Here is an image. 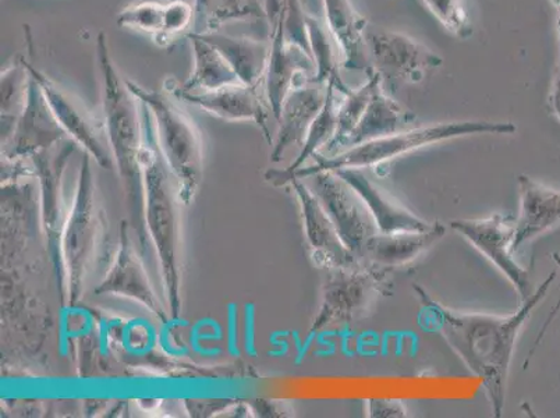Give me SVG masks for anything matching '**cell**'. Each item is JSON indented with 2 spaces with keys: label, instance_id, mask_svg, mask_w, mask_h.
Instances as JSON below:
<instances>
[{
  "label": "cell",
  "instance_id": "6da1fadb",
  "mask_svg": "<svg viewBox=\"0 0 560 418\" xmlns=\"http://www.w3.org/2000/svg\"><path fill=\"white\" fill-rule=\"evenodd\" d=\"M557 274L544 280L521 309L506 317L491 314L463 313L445 307L432 299L424 288L415 285L422 309L451 348L465 361L467 369L480 379L493 416L502 417L506 405L509 371L518 335L532 317L534 309L551 289Z\"/></svg>",
  "mask_w": 560,
  "mask_h": 418
},
{
  "label": "cell",
  "instance_id": "7a4b0ae2",
  "mask_svg": "<svg viewBox=\"0 0 560 418\" xmlns=\"http://www.w3.org/2000/svg\"><path fill=\"white\" fill-rule=\"evenodd\" d=\"M517 127L511 121L466 120L451 121L430 126L411 127L382 139L349 148L338 155H318V165L310 173L340 170H363L378 166L396 160L420 148L440 144V142L460 139V137L478 135L509 136L516 132Z\"/></svg>",
  "mask_w": 560,
  "mask_h": 418
},
{
  "label": "cell",
  "instance_id": "3957f363",
  "mask_svg": "<svg viewBox=\"0 0 560 418\" xmlns=\"http://www.w3.org/2000/svg\"><path fill=\"white\" fill-rule=\"evenodd\" d=\"M320 307L310 338L325 329L342 328L363 317L381 295L390 293L388 274L364 264L348 268H329Z\"/></svg>",
  "mask_w": 560,
  "mask_h": 418
},
{
  "label": "cell",
  "instance_id": "277c9868",
  "mask_svg": "<svg viewBox=\"0 0 560 418\" xmlns=\"http://www.w3.org/2000/svg\"><path fill=\"white\" fill-rule=\"evenodd\" d=\"M363 37L371 69L382 83L420 84L444 65L442 56L427 45L370 20Z\"/></svg>",
  "mask_w": 560,
  "mask_h": 418
},
{
  "label": "cell",
  "instance_id": "5b68a950",
  "mask_svg": "<svg viewBox=\"0 0 560 418\" xmlns=\"http://www.w3.org/2000/svg\"><path fill=\"white\" fill-rule=\"evenodd\" d=\"M288 0L275 20L269 47L264 84L267 89L273 114L279 116L287 96L298 86L308 83L317 76L312 50L304 40L292 37L287 32Z\"/></svg>",
  "mask_w": 560,
  "mask_h": 418
},
{
  "label": "cell",
  "instance_id": "8992f818",
  "mask_svg": "<svg viewBox=\"0 0 560 418\" xmlns=\"http://www.w3.org/2000/svg\"><path fill=\"white\" fill-rule=\"evenodd\" d=\"M453 231L462 234L505 275L521 300V304L534 292L529 275L514 258V219L495 216L483 219H457L451 222Z\"/></svg>",
  "mask_w": 560,
  "mask_h": 418
},
{
  "label": "cell",
  "instance_id": "52a82bcc",
  "mask_svg": "<svg viewBox=\"0 0 560 418\" xmlns=\"http://www.w3.org/2000/svg\"><path fill=\"white\" fill-rule=\"evenodd\" d=\"M318 173V196L346 247L361 259L365 244L378 233L359 193L336 172ZM361 263V262H360Z\"/></svg>",
  "mask_w": 560,
  "mask_h": 418
},
{
  "label": "cell",
  "instance_id": "ba28073f",
  "mask_svg": "<svg viewBox=\"0 0 560 418\" xmlns=\"http://www.w3.org/2000/svg\"><path fill=\"white\" fill-rule=\"evenodd\" d=\"M195 22V8L183 0L170 3H132L117 14L116 23L121 28L150 35L158 47H167L176 37L191 28Z\"/></svg>",
  "mask_w": 560,
  "mask_h": 418
},
{
  "label": "cell",
  "instance_id": "9c48e42d",
  "mask_svg": "<svg viewBox=\"0 0 560 418\" xmlns=\"http://www.w3.org/2000/svg\"><path fill=\"white\" fill-rule=\"evenodd\" d=\"M517 185L521 208L514 219V253L560 223V190L526 175L518 176Z\"/></svg>",
  "mask_w": 560,
  "mask_h": 418
},
{
  "label": "cell",
  "instance_id": "30bf717a",
  "mask_svg": "<svg viewBox=\"0 0 560 418\" xmlns=\"http://www.w3.org/2000/svg\"><path fill=\"white\" fill-rule=\"evenodd\" d=\"M446 229L434 222L429 231L376 233L365 244L361 264L389 274L392 269L405 267L415 262L445 236Z\"/></svg>",
  "mask_w": 560,
  "mask_h": 418
},
{
  "label": "cell",
  "instance_id": "8fae6325",
  "mask_svg": "<svg viewBox=\"0 0 560 418\" xmlns=\"http://www.w3.org/2000/svg\"><path fill=\"white\" fill-rule=\"evenodd\" d=\"M334 172L338 173L363 198L378 232H424L434 225V223L417 217L416 213L401 206L384 188L371 182L361 170H340Z\"/></svg>",
  "mask_w": 560,
  "mask_h": 418
},
{
  "label": "cell",
  "instance_id": "7c38bea8",
  "mask_svg": "<svg viewBox=\"0 0 560 418\" xmlns=\"http://www.w3.org/2000/svg\"><path fill=\"white\" fill-rule=\"evenodd\" d=\"M325 23L342 54V68L354 73L373 74L364 45L366 20L351 0H323Z\"/></svg>",
  "mask_w": 560,
  "mask_h": 418
},
{
  "label": "cell",
  "instance_id": "4fadbf2b",
  "mask_svg": "<svg viewBox=\"0 0 560 418\" xmlns=\"http://www.w3.org/2000/svg\"><path fill=\"white\" fill-rule=\"evenodd\" d=\"M416 119L410 111L386 94L384 86H381L361 116L359 125L346 140L343 151L411 129Z\"/></svg>",
  "mask_w": 560,
  "mask_h": 418
},
{
  "label": "cell",
  "instance_id": "5bb4252c",
  "mask_svg": "<svg viewBox=\"0 0 560 418\" xmlns=\"http://www.w3.org/2000/svg\"><path fill=\"white\" fill-rule=\"evenodd\" d=\"M195 22L188 34L207 35L221 32L223 25L254 22L271 25L267 0H195Z\"/></svg>",
  "mask_w": 560,
  "mask_h": 418
},
{
  "label": "cell",
  "instance_id": "9a60e30c",
  "mask_svg": "<svg viewBox=\"0 0 560 418\" xmlns=\"http://www.w3.org/2000/svg\"><path fill=\"white\" fill-rule=\"evenodd\" d=\"M327 94L328 84L312 80L287 96L279 115L283 117L279 151L308 135L310 127L327 101Z\"/></svg>",
  "mask_w": 560,
  "mask_h": 418
},
{
  "label": "cell",
  "instance_id": "2e32d148",
  "mask_svg": "<svg viewBox=\"0 0 560 418\" xmlns=\"http://www.w3.org/2000/svg\"><path fill=\"white\" fill-rule=\"evenodd\" d=\"M202 37L223 55L242 84L258 85L264 83L269 47H271L269 40L232 37V35L219 32L202 35Z\"/></svg>",
  "mask_w": 560,
  "mask_h": 418
},
{
  "label": "cell",
  "instance_id": "e0dca14e",
  "mask_svg": "<svg viewBox=\"0 0 560 418\" xmlns=\"http://www.w3.org/2000/svg\"><path fill=\"white\" fill-rule=\"evenodd\" d=\"M303 201L305 213H307L310 239L317 249L320 262L327 265V268H348L360 265V259L346 247L323 204L305 191H303Z\"/></svg>",
  "mask_w": 560,
  "mask_h": 418
},
{
  "label": "cell",
  "instance_id": "ac0fdd59",
  "mask_svg": "<svg viewBox=\"0 0 560 418\" xmlns=\"http://www.w3.org/2000/svg\"><path fill=\"white\" fill-rule=\"evenodd\" d=\"M187 38L190 39L192 45L195 69L183 85V90L213 91L226 85L242 84L232 66L202 35L187 34Z\"/></svg>",
  "mask_w": 560,
  "mask_h": 418
},
{
  "label": "cell",
  "instance_id": "d6986e66",
  "mask_svg": "<svg viewBox=\"0 0 560 418\" xmlns=\"http://www.w3.org/2000/svg\"><path fill=\"white\" fill-rule=\"evenodd\" d=\"M258 85L232 84L213 91H202L201 94H191L182 86H170L173 93L183 96L207 109L225 116H257L259 104L257 98Z\"/></svg>",
  "mask_w": 560,
  "mask_h": 418
},
{
  "label": "cell",
  "instance_id": "ffe728a7",
  "mask_svg": "<svg viewBox=\"0 0 560 418\" xmlns=\"http://www.w3.org/2000/svg\"><path fill=\"white\" fill-rule=\"evenodd\" d=\"M384 86L378 74L373 73L366 78V81L359 89L349 91L340 101L338 109V127L332 141L325 147L328 156L340 154L343 151L345 142L359 125L361 116L369 108L371 100H373L376 91Z\"/></svg>",
  "mask_w": 560,
  "mask_h": 418
},
{
  "label": "cell",
  "instance_id": "44dd1931",
  "mask_svg": "<svg viewBox=\"0 0 560 418\" xmlns=\"http://www.w3.org/2000/svg\"><path fill=\"white\" fill-rule=\"evenodd\" d=\"M447 33L459 39L472 37V23L463 0H421Z\"/></svg>",
  "mask_w": 560,
  "mask_h": 418
},
{
  "label": "cell",
  "instance_id": "7402d4cb",
  "mask_svg": "<svg viewBox=\"0 0 560 418\" xmlns=\"http://www.w3.org/2000/svg\"><path fill=\"white\" fill-rule=\"evenodd\" d=\"M551 4L555 9V25H557L558 58L557 65H555V73L551 90H549L548 102L552 115L560 121V0H551Z\"/></svg>",
  "mask_w": 560,
  "mask_h": 418
},
{
  "label": "cell",
  "instance_id": "603a6c76",
  "mask_svg": "<svg viewBox=\"0 0 560 418\" xmlns=\"http://www.w3.org/2000/svg\"><path fill=\"white\" fill-rule=\"evenodd\" d=\"M369 413L371 417H405L406 409L397 400H369Z\"/></svg>",
  "mask_w": 560,
  "mask_h": 418
},
{
  "label": "cell",
  "instance_id": "cb8c5ba5",
  "mask_svg": "<svg viewBox=\"0 0 560 418\" xmlns=\"http://www.w3.org/2000/svg\"><path fill=\"white\" fill-rule=\"evenodd\" d=\"M238 328H237V309L236 305H229L228 315V351L232 357L241 356L238 350Z\"/></svg>",
  "mask_w": 560,
  "mask_h": 418
},
{
  "label": "cell",
  "instance_id": "d4e9b609",
  "mask_svg": "<svg viewBox=\"0 0 560 418\" xmlns=\"http://www.w3.org/2000/svg\"><path fill=\"white\" fill-rule=\"evenodd\" d=\"M244 349L246 353L256 357V349H254V323L253 314L246 305V313H244Z\"/></svg>",
  "mask_w": 560,
  "mask_h": 418
},
{
  "label": "cell",
  "instance_id": "484cf974",
  "mask_svg": "<svg viewBox=\"0 0 560 418\" xmlns=\"http://www.w3.org/2000/svg\"><path fill=\"white\" fill-rule=\"evenodd\" d=\"M283 2L284 0H267L269 18H271L272 24L277 20L280 9H282Z\"/></svg>",
  "mask_w": 560,
  "mask_h": 418
},
{
  "label": "cell",
  "instance_id": "4316f807",
  "mask_svg": "<svg viewBox=\"0 0 560 418\" xmlns=\"http://www.w3.org/2000/svg\"><path fill=\"white\" fill-rule=\"evenodd\" d=\"M559 309H560V300H559V303H558L557 307H555V309H553V313H552L551 317H549V318H548V321H547V324H545V325H544V328H542V330H541V334H539L538 339H537V341H536V345H534V349H533V351H532V355H529V357H532V356H533L534 350H536V349L538 348V345H539V344H541V340H542V338H544V336H545V330H547V328H548L549 324H551V323H552V320L555 318V315H557V311H558Z\"/></svg>",
  "mask_w": 560,
  "mask_h": 418
}]
</instances>
